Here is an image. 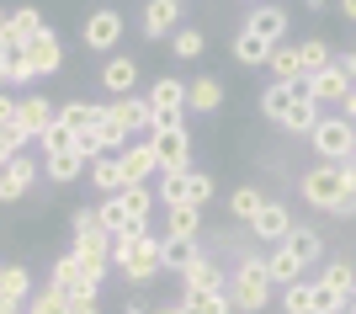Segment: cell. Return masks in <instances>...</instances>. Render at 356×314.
Here are the masks:
<instances>
[{
  "instance_id": "6da1fadb",
  "label": "cell",
  "mask_w": 356,
  "mask_h": 314,
  "mask_svg": "<svg viewBox=\"0 0 356 314\" xmlns=\"http://www.w3.org/2000/svg\"><path fill=\"white\" fill-rule=\"evenodd\" d=\"M298 192H303V203H309V208L330 213L346 192H356V160H341V165L319 160L314 171H303V187H298Z\"/></svg>"
},
{
  "instance_id": "7a4b0ae2",
  "label": "cell",
  "mask_w": 356,
  "mask_h": 314,
  "mask_svg": "<svg viewBox=\"0 0 356 314\" xmlns=\"http://www.w3.org/2000/svg\"><path fill=\"white\" fill-rule=\"evenodd\" d=\"M271 277H266V256H245L234 267V277H229V304H234L239 314H261L271 304Z\"/></svg>"
},
{
  "instance_id": "3957f363",
  "label": "cell",
  "mask_w": 356,
  "mask_h": 314,
  "mask_svg": "<svg viewBox=\"0 0 356 314\" xmlns=\"http://www.w3.org/2000/svg\"><path fill=\"white\" fill-rule=\"evenodd\" d=\"M314 155L330 165H341V160H356V123L346 118V112H325V123L314 128Z\"/></svg>"
},
{
  "instance_id": "277c9868",
  "label": "cell",
  "mask_w": 356,
  "mask_h": 314,
  "mask_svg": "<svg viewBox=\"0 0 356 314\" xmlns=\"http://www.w3.org/2000/svg\"><path fill=\"white\" fill-rule=\"evenodd\" d=\"M149 107H154V128H181V118H186V80L160 75L149 86Z\"/></svg>"
},
{
  "instance_id": "5b68a950",
  "label": "cell",
  "mask_w": 356,
  "mask_h": 314,
  "mask_svg": "<svg viewBox=\"0 0 356 314\" xmlns=\"http://www.w3.org/2000/svg\"><path fill=\"white\" fill-rule=\"evenodd\" d=\"M118 272H122V277H128L134 288H144L149 277H160V272H165L160 235H149V240H138V245H128V251L118 256Z\"/></svg>"
},
{
  "instance_id": "8992f818",
  "label": "cell",
  "mask_w": 356,
  "mask_h": 314,
  "mask_svg": "<svg viewBox=\"0 0 356 314\" xmlns=\"http://www.w3.org/2000/svg\"><path fill=\"white\" fill-rule=\"evenodd\" d=\"M122 27H128V22H122L118 6H96V11L86 16V48H96V54L112 59V48L122 43Z\"/></svg>"
},
{
  "instance_id": "52a82bcc",
  "label": "cell",
  "mask_w": 356,
  "mask_h": 314,
  "mask_svg": "<svg viewBox=\"0 0 356 314\" xmlns=\"http://www.w3.org/2000/svg\"><path fill=\"white\" fill-rule=\"evenodd\" d=\"M106 118L118 123L122 134H154V107H149V96H118V102H106Z\"/></svg>"
},
{
  "instance_id": "ba28073f",
  "label": "cell",
  "mask_w": 356,
  "mask_h": 314,
  "mask_svg": "<svg viewBox=\"0 0 356 314\" xmlns=\"http://www.w3.org/2000/svg\"><path fill=\"white\" fill-rule=\"evenodd\" d=\"M181 6H186V0H144L138 27H144L149 43H160V38H176V32H181Z\"/></svg>"
},
{
  "instance_id": "9c48e42d",
  "label": "cell",
  "mask_w": 356,
  "mask_h": 314,
  "mask_svg": "<svg viewBox=\"0 0 356 314\" xmlns=\"http://www.w3.org/2000/svg\"><path fill=\"white\" fill-rule=\"evenodd\" d=\"M149 144H154L165 171H192V134H186V128H154Z\"/></svg>"
},
{
  "instance_id": "30bf717a",
  "label": "cell",
  "mask_w": 356,
  "mask_h": 314,
  "mask_svg": "<svg viewBox=\"0 0 356 314\" xmlns=\"http://www.w3.org/2000/svg\"><path fill=\"white\" fill-rule=\"evenodd\" d=\"M293 91H298V96H293V107H287V118H282V134H303V139H314V128L325 123V107L309 96V86H303V80H298Z\"/></svg>"
},
{
  "instance_id": "8fae6325",
  "label": "cell",
  "mask_w": 356,
  "mask_h": 314,
  "mask_svg": "<svg viewBox=\"0 0 356 314\" xmlns=\"http://www.w3.org/2000/svg\"><path fill=\"white\" fill-rule=\"evenodd\" d=\"M303 86H309V96H314V102H319V107H346V96H351V91H356V80L346 75V70H341V59H335V64H330V70H325V75L303 80Z\"/></svg>"
},
{
  "instance_id": "7c38bea8",
  "label": "cell",
  "mask_w": 356,
  "mask_h": 314,
  "mask_svg": "<svg viewBox=\"0 0 356 314\" xmlns=\"http://www.w3.org/2000/svg\"><path fill=\"white\" fill-rule=\"evenodd\" d=\"M245 32H250V38H261V43H271V48H282V38H287V11H282V6H271V0H261V6L245 16Z\"/></svg>"
},
{
  "instance_id": "4fadbf2b",
  "label": "cell",
  "mask_w": 356,
  "mask_h": 314,
  "mask_svg": "<svg viewBox=\"0 0 356 314\" xmlns=\"http://www.w3.org/2000/svg\"><path fill=\"white\" fill-rule=\"evenodd\" d=\"M181 293H229V277L213 256H197L192 267L181 272Z\"/></svg>"
},
{
  "instance_id": "5bb4252c",
  "label": "cell",
  "mask_w": 356,
  "mask_h": 314,
  "mask_svg": "<svg viewBox=\"0 0 356 314\" xmlns=\"http://www.w3.org/2000/svg\"><path fill=\"white\" fill-rule=\"evenodd\" d=\"M118 160H122V176H128V187H149V176H154V171H165V165H160V155H154V144H149V139L128 144V150H122Z\"/></svg>"
},
{
  "instance_id": "9a60e30c",
  "label": "cell",
  "mask_w": 356,
  "mask_h": 314,
  "mask_svg": "<svg viewBox=\"0 0 356 314\" xmlns=\"http://www.w3.org/2000/svg\"><path fill=\"white\" fill-rule=\"evenodd\" d=\"M250 235H255V240H266V245H282V240L293 235V213H287V203H277V197H266V208L255 213Z\"/></svg>"
},
{
  "instance_id": "2e32d148",
  "label": "cell",
  "mask_w": 356,
  "mask_h": 314,
  "mask_svg": "<svg viewBox=\"0 0 356 314\" xmlns=\"http://www.w3.org/2000/svg\"><path fill=\"white\" fill-rule=\"evenodd\" d=\"M102 86H106V96L118 102V96H134V86H138V59L134 54H112V59L102 64Z\"/></svg>"
},
{
  "instance_id": "e0dca14e",
  "label": "cell",
  "mask_w": 356,
  "mask_h": 314,
  "mask_svg": "<svg viewBox=\"0 0 356 314\" xmlns=\"http://www.w3.org/2000/svg\"><path fill=\"white\" fill-rule=\"evenodd\" d=\"M314 283H319V293H335V299H351L356 304V267L346 261V256H330L325 272H319Z\"/></svg>"
},
{
  "instance_id": "ac0fdd59",
  "label": "cell",
  "mask_w": 356,
  "mask_h": 314,
  "mask_svg": "<svg viewBox=\"0 0 356 314\" xmlns=\"http://www.w3.org/2000/svg\"><path fill=\"white\" fill-rule=\"evenodd\" d=\"M32 181H38V165H32L27 155H16V160L0 171V203H22V197L32 192Z\"/></svg>"
},
{
  "instance_id": "d6986e66",
  "label": "cell",
  "mask_w": 356,
  "mask_h": 314,
  "mask_svg": "<svg viewBox=\"0 0 356 314\" xmlns=\"http://www.w3.org/2000/svg\"><path fill=\"white\" fill-rule=\"evenodd\" d=\"M282 245L298 256V267H303V272L319 267V261H330V256H325V240H319V229H309V224H293V235H287Z\"/></svg>"
},
{
  "instance_id": "ffe728a7",
  "label": "cell",
  "mask_w": 356,
  "mask_h": 314,
  "mask_svg": "<svg viewBox=\"0 0 356 314\" xmlns=\"http://www.w3.org/2000/svg\"><path fill=\"white\" fill-rule=\"evenodd\" d=\"M27 54H32V70H38V75H54V70L64 64V43H59V32L43 27V32H38V38L27 43Z\"/></svg>"
},
{
  "instance_id": "44dd1931",
  "label": "cell",
  "mask_w": 356,
  "mask_h": 314,
  "mask_svg": "<svg viewBox=\"0 0 356 314\" xmlns=\"http://www.w3.org/2000/svg\"><path fill=\"white\" fill-rule=\"evenodd\" d=\"M86 176H90V187H96L102 197H122V192H128V176H122V160H118V155H102Z\"/></svg>"
},
{
  "instance_id": "7402d4cb",
  "label": "cell",
  "mask_w": 356,
  "mask_h": 314,
  "mask_svg": "<svg viewBox=\"0 0 356 314\" xmlns=\"http://www.w3.org/2000/svg\"><path fill=\"white\" fill-rule=\"evenodd\" d=\"M218 107H223V80L218 75L186 80V112H218Z\"/></svg>"
},
{
  "instance_id": "603a6c76",
  "label": "cell",
  "mask_w": 356,
  "mask_h": 314,
  "mask_svg": "<svg viewBox=\"0 0 356 314\" xmlns=\"http://www.w3.org/2000/svg\"><path fill=\"white\" fill-rule=\"evenodd\" d=\"M54 123H59V107L48 102V96H27V102H22V128H27V139H43Z\"/></svg>"
},
{
  "instance_id": "cb8c5ba5",
  "label": "cell",
  "mask_w": 356,
  "mask_h": 314,
  "mask_svg": "<svg viewBox=\"0 0 356 314\" xmlns=\"http://www.w3.org/2000/svg\"><path fill=\"white\" fill-rule=\"evenodd\" d=\"M271 80L277 86H298L303 80V54H298V43H282V48H271Z\"/></svg>"
},
{
  "instance_id": "d4e9b609",
  "label": "cell",
  "mask_w": 356,
  "mask_h": 314,
  "mask_svg": "<svg viewBox=\"0 0 356 314\" xmlns=\"http://www.w3.org/2000/svg\"><path fill=\"white\" fill-rule=\"evenodd\" d=\"M266 277L277 288H293V283H303V267H298V256L287 251V245H271V256H266Z\"/></svg>"
},
{
  "instance_id": "484cf974",
  "label": "cell",
  "mask_w": 356,
  "mask_h": 314,
  "mask_svg": "<svg viewBox=\"0 0 356 314\" xmlns=\"http://www.w3.org/2000/svg\"><path fill=\"white\" fill-rule=\"evenodd\" d=\"M202 235V208H165V240H197Z\"/></svg>"
},
{
  "instance_id": "4316f807",
  "label": "cell",
  "mask_w": 356,
  "mask_h": 314,
  "mask_svg": "<svg viewBox=\"0 0 356 314\" xmlns=\"http://www.w3.org/2000/svg\"><path fill=\"white\" fill-rule=\"evenodd\" d=\"M38 32H43V16H38V6H22V11H11V22H6V32H0V38L27 48Z\"/></svg>"
},
{
  "instance_id": "83f0119b",
  "label": "cell",
  "mask_w": 356,
  "mask_h": 314,
  "mask_svg": "<svg viewBox=\"0 0 356 314\" xmlns=\"http://www.w3.org/2000/svg\"><path fill=\"white\" fill-rule=\"evenodd\" d=\"M160 203L165 208H186L192 203V171H160Z\"/></svg>"
},
{
  "instance_id": "f1b7e54d",
  "label": "cell",
  "mask_w": 356,
  "mask_h": 314,
  "mask_svg": "<svg viewBox=\"0 0 356 314\" xmlns=\"http://www.w3.org/2000/svg\"><path fill=\"white\" fill-rule=\"evenodd\" d=\"M0 299H11L16 309H27V299H32V272L27 267H0Z\"/></svg>"
},
{
  "instance_id": "f546056e",
  "label": "cell",
  "mask_w": 356,
  "mask_h": 314,
  "mask_svg": "<svg viewBox=\"0 0 356 314\" xmlns=\"http://www.w3.org/2000/svg\"><path fill=\"white\" fill-rule=\"evenodd\" d=\"M282 314H314V304H319V283L314 277H303V283H293V288H282Z\"/></svg>"
},
{
  "instance_id": "4dcf8cb0",
  "label": "cell",
  "mask_w": 356,
  "mask_h": 314,
  "mask_svg": "<svg viewBox=\"0 0 356 314\" xmlns=\"http://www.w3.org/2000/svg\"><path fill=\"white\" fill-rule=\"evenodd\" d=\"M70 235H74V240L112 235V229H106V213H102V203H86V208H74V213H70Z\"/></svg>"
},
{
  "instance_id": "1f68e13d",
  "label": "cell",
  "mask_w": 356,
  "mask_h": 314,
  "mask_svg": "<svg viewBox=\"0 0 356 314\" xmlns=\"http://www.w3.org/2000/svg\"><path fill=\"white\" fill-rule=\"evenodd\" d=\"M298 54H303V80L325 75L330 64H335V54H330V43H325V38H303V43H298Z\"/></svg>"
},
{
  "instance_id": "d6a6232c",
  "label": "cell",
  "mask_w": 356,
  "mask_h": 314,
  "mask_svg": "<svg viewBox=\"0 0 356 314\" xmlns=\"http://www.w3.org/2000/svg\"><path fill=\"white\" fill-rule=\"evenodd\" d=\"M293 96H298L293 86H277V80H271V86L261 91V118H266V123H277V128H282L287 107H293Z\"/></svg>"
},
{
  "instance_id": "836d02e7",
  "label": "cell",
  "mask_w": 356,
  "mask_h": 314,
  "mask_svg": "<svg viewBox=\"0 0 356 314\" xmlns=\"http://www.w3.org/2000/svg\"><path fill=\"white\" fill-rule=\"evenodd\" d=\"M102 107L106 102H64L59 107V123H64V128H74V134H80V128H96V123H102Z\"/></svg>"
},
{
  "instance_id": "e575fe53",
  "label": "cell",
  "mask_w": 356,
  "mask_h": 314,
  "mask_svg": "<svg viewBox=\"0 0 356 314\" xmlns=\"http://www.w3.org/2000/svg\"><path fill=\"white\" fill-rule=\"evenodd\" d=\"M86 171H90V165L80 160L74 150H70V155H48V160H43V176H48V181H59V187H70V181H74V176H86Z\"/></svg>"
},
{
  "instance_id": "d590c367",
  "label": "cell",
  "mask_w": 356,
  "mask_h": 314,
  "mask_svg": "<svg viewBox=\"0 0 356 314\" xmlns=\"http://www.w3.org/2000/svg\"><path fill=\"white\" fill-rule=\"evenodd\" d=\"M181 314H234L229 293H181Z\"/></svg>"
},
{
  "instance_id": "8d00e7d4",
  "label": "cell",
  "mask_w": 356,
  "mask_h": 314,
  "mask_svg": "<svg viewBox=\"0 0 356 314\" xmlns=\"http://www.w3.org/2000/svg\"><path fill=\"white\" fill-rule=\"evenodd\" d=\"M261 208H266V192H255V187H234V192H229V213H234L239 224H255Z\"/></svg>"
},
{
  "instance_id": "74e56055",
  "label": "cell",
  "mask_w": 356,
  "mask_h": 314,
  "mask_svg": "<svg viewBox=\"0 0 356 314\" xmlns=\"http://www.w3.org/2000/svg\"><path fill=\"white\" fill-rule=\"evenodd\" d=\"M160 256H165V272H186L202 251H197V240H165L160 235Z\"/></svg>"
},
{
  "instance_id": "f35d334b",
  "label": "cell",
  "mask_w": 356,
  "mask_h": 314,
  "mask_svg": "<svg viewBox=\"0 0 356 314\" xmlns=\"http://www.w3.org/2000/svg\"><path fill=\"white\" fill-rule=\"evenodd\" d=\"M234 64H245V70L271 64V43H261V38H250V32H239V38H234Z\"/></svg>"
},
{
  "instance_id": "ab89813d",
  "label": "cell",
  "mask_w": 356,
  "mask_h": 314,
  "mask_svg": "<svg viewBox=\"0 0 356 314\" xmlns=\"http://www.w3.org/2000/svg\"><path fill=\"white\" fill-rule=\"evenodd\" d=\"M22 314H74V309H70V299H64L59 288H38V293L27 299V309H22Z\"/></svg>"
},
{
  "instance_id": "60d3db41",
  "label": "cell",
  "mask_w": 356,
  "mask_h": 314,
  "mask_svg": "<svg viewBox=\"0 0 356 314\" xmlns=\"http://www.w3.org/2000/svg\"><path fill=\"white\" fill-rule=\"evenodd\" d=\"M122 213H134V219H149L154 213V187H128V192L118 197Z\"/></svg>"
},
{
  "instance_id": "b9f144b4",
  "label": "cell",
  "mask_w": 356,
  "mask_h": 314,
  "mask_svg": "<svg viewBox=\"0 0 356 314\" xmlns=\"http://www.w3.org/2000/svg\"><path fill=\"white\" fill-rule=\"evenodd\" d=\"M202 27H181L176 38H170V54H176V59H202Z\"/></svg>"
},
{
  "instance_id": "7bdbcfd3",
  "label": "cell",
  "mask_w": 356,
  "mask_h": 314,
  "mask_svg": "<svg viewBox=\"0 0 356 314\" xmlns=\"http://www.w3.org/2000/svg\"><path fill=\"white\" fill-rule=\"evenodd\" d=\"M38 144H43V160H48V155H70V150H74V128L54 123V128H48V134L38 139Z\"/></svg>"
},
{
  "instance_id": "ee69618b",
  "label": "cell",
  "mask_w": 356,
  "mask_h": 314,
  "mask_svg": "<svg viewBox=\"0 0 356 314\" xmlns=\"http://www.w3.org/2000/svg\"><path fill=\"white\" fill-rule=\"evenodd\" d=\"M32 139H27V128H0V171H6V165L16 160V155L27 150Z\"/></svg>"
},
{
  "instance_id": "f6af8a7d",
  "label": "cell",
  "mask_w": 356,
  "mask_h": 314,
  "mask_svg": "<svg viewBox=\"0 0 356 314\" xmlns=\"http://www.w3.org/2000/svg\"><path fill=\"white\" fill-rule=\"evenodd\" d=\"M74 155H80V160L86 165H96L106 155V144H102V134H96V128H80V134H74Z\"/></svg>"
},
{
  "instance_id": "bcb514c9",
  "label": "cell",
  "mask_w": 356,
  "mask_h": 314,
  "mask_svg": "<svg viewBox=\"0 0 356 314\" xmlns=\"http://www.w3.org/2000/svg\"><path fill=\"white\" fill-rule=\"evenodd\" d=\"M213 203V176L208 171H192V208H208Z\"/></svg>"
},
{
  "instance_id": "7dc6e473",
  "label": "cell",
  "mask_w": 356,
  "mask_h": 314,
  "mask_svg": "<svg viewBox=\"0 0 356 314\" xmlns=\"http://www.w3.org/2000/svg\"><path fill=\"white\" fill-rule=\"evenodd\" d=\"M0 128H22V102L16 96H0Z\"/></svg>"
},
{
  "instance_id": "c3c4849f",
  "label": "cell",
  "mask_w": 356,
  "mask_h": 314,
  "mask_svg": "<svg viewBox=\"0 0 356 314\" xmlns=\"http://www.w3.org/2000/svg\"><path fill=\"white\" fill-rule=\"evenodd\" d=\"M330 213H335V219H356V192H346V197H341V203H335Z\"/></svg>"
},
{
  "instance_id": "681fc988",
  "label": "cell",
  "mask_w": 356,
  "mask_h": 314,
  "mask_svg": "<svg viewBox=\"0 0 356 314\" xmlns=\"http://www.w3.org/2000/svg\"><path fill=\"white\" fill-rule=\"evenodd\" d=\"M70 309H74V314H102V299H74Z\"/></svg>"
},
{
  "instance_id": "f907efd6",
  "label": "cell",
  "mask_w": 356,
  "mask_h": 314,
  "mask_svg": "<svg viewBox=\"0 0 356 314\" xmlns=\"http://www.w3.org/2000/svg\"><path fill=\"white\" fill-rule=\"evenodd\" d=\"M341 70H346V75L356 80V43H351V48H346V54H341Z\"/></svg>"
},
{
  "instance_id": "816d5d0a",
  "label": "cell",
  "mask_w": 356,
  "mask_h": 314,
  "mask_svg": "<svg viewBox=\"0 0 356 314\" xmlns=\"http://www.w3.org/2000/svg\"><path fill=\"white\" fill-rule=\"evenodd\" d=\"M122 314H154V309H149L144 299H128V304H122Z\"/></svg>"
},
{
  "instance_id": "f5cc1de1",
  "label": "cell",
  "mask_w": 356,
  "mask_h": 314,
  "mask_svg": "<svg viewBox=\"0 0 356 314\" xmlns=\"http://www.w3.org/2000/svg\"><path fill=\"white\" fill-rule=\"evenodd\" d=\"M335 6H341V16H346V22H356V0H335Z\"/></svg>"
},
{
  "instance_id": "db71d44e",
  "label": "cell",
  "mask_w": 356,
  "mask_h": 314,
  "mask_svg": "<svg viewBox=\"0 0 356 314\" xmlns=\"http://www.w3.org/2000/svg\"><path fill=\"white\" fill-rule=\"evenodd\" d=\"M346 118L356 123V91H351V96H346Z\"/></svg>"
},
{
  "instance_id": "11a10c76",
  "label": "cell",
  "mask_w": 356,
  "mask_h": 314,
  "mask_svg": "<svg viewBox=\"0 0 356 314\" xmlns=\"http://www.w3.org/2000/svg\"><path fill=\"white\" fill-rule=\"evenodd\" d=\"M0 314H22V309H16V304H11V299H0Z\"/></svg>"
},
{
  "instance_id": "9f6ffc18",
  "label": "cell",
  "mask_w": 356,
  "mask_h": 314,
  "mask_svg": "<svg viewBox=\"0 0 356 314\" xmlns=\"http://www.w3.org/2000/svg\"><path fill=\"white\" fill-rule=\"evenodd\" d=\"M154 314H181V304H160V309H154Z\"/></svg>"
},
{
  "instance_id": "6f0895ef",
  "label": "cell",
  "mask_w": 356,
  "mask_h": 314,
  "mask_svg": "<svg viewBox=\"0 0 356 314\" xmlns=\"http://www.w3.org/2000/svg\"><path fill=\"white\" fill-rule=\"evenodd\" d=\"M6 22H11V11H0V32H6Z\"/></svg>"
},
{
  "instance_id": "680465c9",
  "label": "cell",
  "mask_w": 356,
  "mask_h": 314,
  "mask_svg": "<svg viewBox=\"0 0 356 314\" xmlns=\"http://www.w3.org/2000/svg\"><path fill=\"white\" fill-rule=\"evenodd\" d=\"M6 86H11V80H6V75H0V96H6Z\"/></svg>"
},
{
  "instance_id": "91938a15",
  "label": "cell",
  "mask_w": 356,
  "mask_h": 314,
  "mask_svg": "<svg viewBox=\"0 0 356 314\" xmlns=\"http://www.w3.org/2000/svg\"><path fill=\"white\" fill-rule=\"evenodd\" d=\"M309 6H330V0H309Z\"/></svg>"
},
{
  "instance_id": "94428289",
  "label": "cell",
  "mask_w": 356,
  "mask_h": 314,
  "mask_svg": "<svg viewBox=\"0 0 356 314\" xmlns=\"http://www.w3.org/2000/svg\"><path fill=\"white\" fill-rule=\"evenodd\" d=\"M346 314H356V304H351V309H346Z\"/></svg>"
}]
</instances>
